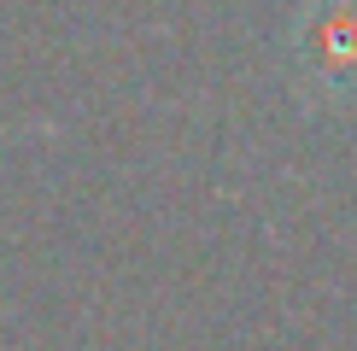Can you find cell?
Masks as SVG:
<instances>
[{
	"mask_svg": "<svg viewBox=\"0 0 357 351\" xmlns=\"http://www.w3.org/2000/svg\"><path fill=\"white\" fill-rule=\"evenodd\" d=\"M299 70L322 94H357V0H317L299 18Z\"/></svg>",
	"mask_w": 357,
	"mask_h": 351,
	"instance_id": "obj_1",
	"label": "cell"
}]
</instances>
